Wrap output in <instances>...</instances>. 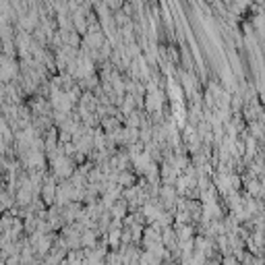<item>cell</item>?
<instances>
[{"label": "cell", "instance_id": "obj_1", "mask_svg": "<svg viewBox=\"0 0 265 265\" xmlns=\"http://www.w3.org/2000/svg\"><path fill=\"white\" fill-rule=\"evenodd\" d=\"M70 104H73V100L68 98L66 92H58V90L52 92V106H54V108H56L60 114H64V112L70 110Z\"/></svg>", "mask_w": 265, "mask_h": 265}, {"label": "cell", "instance_id": "obj_2", "mask_svg": "<svg viewBox=\"0 0 265 265\" xmlns=\"http://www.w3.org/2000/svg\"><path fill=\"white\" fill-rule=\"evenodd\" d=\"M54 172L60 179H66V176H70V172H73V162H70L66 155L54 157Z\"/></svg>", "mask_w": 265, "mask_h": 265}, {"label": "cell", "instance_id": "obj_3", "mask_svg": "<svg viewBox=\"0 0 265 265\" xmlns=\"http://www.w3.org/2000/svg\"><path fill=\"white\" fill-rule=\"evenodd\" d=\"M17 75V64L11 58L0 60V81H11Z\"/></svg>", "mask_w": 265, "mask_h": 265}, {"label": "cell", "instance_id": "obj_4", "mask_svg": "<svg viewBox=\"0 0 265 265\" xmlns=\"http://www.w3.org/2000/svg\"><path fill=\"white\" fill-rule=\"evenodd\" d=\"M85 42L90 44L92 48H100V44H102V33H100V31H92V33H87Z\"/></svg>", "mask_w": 265, "mask_h": 265}, {"label": "cell", "instance_id": "obj_5", "mask_svg": "<svg viewBox=\"0 0 265 265\" xmlns=\"http://www.w3.org/2000/svg\"><path fill=\"white\" fill-rule=\"evenodd\" d=\"M54 193H56L54 183L48 181V183H46V187H44V199H46L48 203H50V201H54Z\"/></svg>", "mask_w": 265, "mask_h": 265}, {"label": "cell", "instance_id": "obj_6", "mask_svg": "<svg viewBox=\"0 0 265 265\" xmlns=\"http://www.w3.org/2000/svg\"><path fill=\"white\" fill-rule=\"evenodd\" d=\"M131 183H133L131 174H120V185H131Z\"/></svg>", "mask_w": 265, "mask_h": 265}, {"label": "cell", "instance_id": "obj_7", "mask_svg": "<svg viewBox=\"0 0 265 265\" xmlns=\"http://www.w3.org/2000/svg\"><path fill=\"white\" fill-rule=\"evenodd\" d=\"M118 238H120V230H112V234H110V242H112V244H118Z\"/></svg>", "mask_w": 265, "mask_h": 265}]
</instances>
